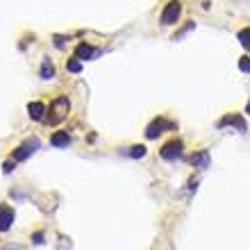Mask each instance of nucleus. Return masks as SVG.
Listing matches in <instances>:
<instances>
[{"label":"nucleus","mask_w":250,"mask_h":250,"mask_svg":"<svg viewBox=\"0 0 250 250\" xmlns=\"http://www.w3.org/2000/svg\"><path fill=\"white\" fill-rule=\"evenodd\" d=\"M68 109H71V103H68L66 96H59L52 100L50 109H48V123L50 125H59L64 118L68 116Z\"/></svg>","instance_id":"f257e3e1"},{"label":"nucleus","mask_w":250,"mask_h":250,"mask_svg":"<svg viewBox=\"0 0 250 250\" xmlns=\"http://www.w3.org/2000/svg\"><path fill=\"white\" fill-rule=\"evenodd\" d=\"M166 130H175V123L164 121V118H157V121H153V123L148 125L146 137H148V139H157V137H159L162 132H166Z\"/></svg>","instance_id":"f03ea898"},{"label":"nucleus","mask_w":250,"mask_h":250,"mask_svg":"<svg viewBox=\"0 0 250 250\" xmlns=\"http://www.w3.org/2000/svg\"><path fill=\"white\" fill-rule=\"evenodd\" d=\"M180 12H182V5H180V0H171L166 9L162 12V23L164 25H173V23L180 18Z\"/></svg>","instance_id":"7ed1b4c3"},{"label":"nucleus","mask_w":250,"mask_h":250,"mask_svg":"<svg viewBox=\"0 0 250 250\" xmlns=\"http://www.w3.org/2000/svg\"><path fill=\"white\" fill-rule=\"evenodd\" d=\"M159 155H162V159H166V162L180 159V157H182V141H169V143L159 150Z\"/></svg>","instance_id":"20e7f679"},{"label":"nucleus","mask_w":250,"mask_h":250,"mask_svg":"<svg viewBox=\"0 0 250 250\" xmlns=\"http://www.w3.org/2000/svg\"><path fill=\"white\" fill-rule=\"evenodd\" d=\"M39 148V141L37 139H32V141H25L23 146H18L14 150V159L16 162H25V159H30L32 155H34V150Z\"/></svg>","instance_id":"39448f33"},{"label":"nucleus","mask_w":250,"mask_h":250,"mask_svg":"<svg viewBox=\"0 0 250 250\" xmlns=\"http://www.w3.org/2000/svg\"><path fill=\"white\" fill-rule=\"evenodd\" d=\"M14 223V209L7 205H0V232H7Z\"/></svg>","instance_id":"423d86ee"},{"label":"nucleus","mask_w":250,"mask_h":250,"mask_svg":"<svg viewBox=\"0 0 250 250\" xmlns=\"http://www.w3.org/2000/svg\"><path fill=\"white\" fill-rule=\"evenodd\" d=\"M44 111H46L44 103H30L28 105V114L32 121H41V118H44Z\"/></svg>","instance_id":"0eeeda50"},{"label":"nucleus","mask_w":250,"mask_h":250,"mask_svg":"<svg viewBox=\"0 0 250 250\" xmlns=\"http://www.w3.org/2000/svg\"><path fill=\"white\" fill-rule=\"evenodd\" d=\"M121 155L125 157H132V159H141V157H146V146H130V148H123Z\"/></svg>","instance_id":"6e6552de"},{"label":"nucleus","mask_w":250,"mask_h":250,"mask_svg":"<svg viewBox=\"0 0 250 250\" xmlns=\"http://www.w3.org/2000/svg\"><path fill=\"white\" fill-rule=\"evenodd\" d=\"M191 166H196V169H207V166H209V153H207V150L196 153L191 157Z\"/></svg>","instance_id":"1a4fd4ad"},{"label":"nucleus","mask_w":250,"mask_h":250,"mask_svg":"<svg viewBox=\"0 0 250 250\" xmlns=\"http://www.w3.org/2000/svg\"><path fill=\"white\" fill-rule=\"evenodd\" d=\"M94 55H96V50H94L89 44H80L75 48V57L80 59V62L82 59H94Z\"/></svg>","instance_id":"9d476101"},{"label":"nucleus","mask_w":250,"mask_h":250,"mask_svg":"<svg viewBox=\"0 0 250 250\" xmlns=\"http://www.w3.org/2000/svg\"><path fill=\"white\" fill-rule=\"evenodd\" d=\"M223 125H234L239 132H246V123H243L241 116H225L221 123H219V127H223Z\"/></svg>","instance_id":"9b49d317"},{"label":"nucleus","mask_w":250,"mask_h":250,"mask_svg":"<svg viewBox=\"0 0 250 250\" xmlns=\"http://www.w3.org/2000/svg\"><path fill=\"white\" fill-rule=\"evenodd\" d=\"M50 143H52L55 148H66L68 143H71V137H68L66 132H55V134L50 137Z\"/></svg>","instance_id":"f8f14e48"},{"label":"nucleus","mask_w":250,"mask_h":250,"mask_svg":"<svg viewBox=\"0 0 250 250\" xmlns=\"http://www.w3.org/2000/svg\"><path fill=\"white\" fill-rule=\"evenodd\" d=\"M41 78H44V80H50V78H55V66H52L48 59H44V64H41Z\"/></svg>","instance_id":"ddd939ff"},{"label":"nucleus","mask_w":250,"mask_h":250,"mask_svg":"<svg viewBox=\"0 0 250 250\" xmlns=\"http://www.w3.org/2000/svg\"><path fill=\"white\" fill-rule=\"evenodd\" d=\"M239 41H241V46L246 48V50H250V28H246V30L239 32Z\"/></svg>","instance_id":"4468645a"},{"label":"nucleus","mask_w":250,"mask_h":250,"mask_svg":"<svg viewBox=\"0 0 250 250\" xmlns=\"http://www.w3.org/2000/svg\"><path fill=\"white\" fill-rule=\"evenodd\" d=\"M66 68H68V71H71V73H80V71H82V64H80V59H78V57L68 59Z\"/></svg>","instance_id":"2eb2a0df"},{"label":"nucleus","mask_w":250,"mask_h":250,"mask_svg":"<svg viewBox=\"0 0 250 250\" xmlns=\"http://www.w3.org/2000/svg\"><path fill=\"white\" fill-rule=\"evenodd\" d=\"M16 169V159H7V162L2 164V173H12Z\"/></svg>","instance_id":"dca6fc26"},{"label":"nucleus","mask_w":250,"mask_h":250,"mask_svg":"<svg viewBox=\"0 0 250 250\" xmlns=\"http://www.w3.org/2000/svg\"><path fill=\"white\" fill-rule=\"evenodd\" d=\"M239 68H241L243 73H250V59H248V57H241V59H239Z\"/></svg>","instance_id":"f3484780"},{"label":"nucleus","mask_w":250,"mask_h":250,"mask_svg":"<svg viewBox=\"0 0 250 250\" xmlns=\"http://www.w3.org/2000/svg\"><path fill=\"white\" fill-rule=\"evenodd\" d=\"M32 241H34V246H44V232H34Z\"/></svg>","instance_id":"a211bd4d"},{"label":"nucleus","mask_w":250,"mask_h":250,"mask_svg":"<svg viewBox=\"0 0 250 250\" xmlns=\"http://www.w3.org/2000/svg\"><path fill=\"white\" fill-rule=\"evenodd\" d=\"M196 189H198V180H191L189 182V191H196Z\"/></svg>","instance_id":"6ab92c4d"},{"label":"nucleus","mask_w":250,"mask_h":250,"mask_svg":"<svg viewBox=\"0 0 250 250\" xmlns=\"http://www.w3.org/2000/svg\"><path fill=\"white\" fill-rule=\"evenodd\" d=\"M0 250H23V248H21V246H2Z\"/></svg>","instance_id":"aec40b11"},{"label":"nucleus","mask_w":250,"mask_h":250,"mask_svg":"<svg viewBox=\"0 0 250 250\" xmlns=\"http://www.w3.org/2000/svg\"><path fill=\"white\" fill-rule=\"evenodd\" d=\"M248 114H250V103H248Z\"/></svg>","instance_id":"412c9836"}]
</instances>
